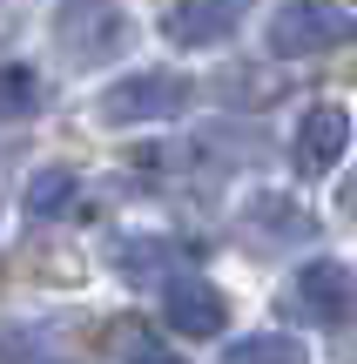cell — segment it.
Listing matches in <instances>:
<instances>
[{
    "label": "cell",
    "instance_id": "6da1fadb",
    "mask_svg": "<svg viewBox=\"0 0 357 364\" xmlns=\"http://www.w3.org/2000/svg\"><path fill=\"white\" fill-rule=\"evenodd\" d=\"M357 34V21L337 0H283L277 14H270L263 41L277 61H317V54H337L344 41Z\"/></svg>",
    "mask_w": 357,
    "mask_h": 364
},
{
    "label": "cell",
    "instance_id": "7a4b0ae2",
    "mask_svg": "<svg viewBox=\"0 0 357 364\" xmlns=\"http://www.w3.org/2000/svg\"><path fill=\"white\" fill-rule=\"evenodd\" d=\"M128 41H135V27H128V14H121V0H61V7H54V48L75 68L115 61Z\"/></svg>",
    "mask_w": 357,
    "mask_h": 364
},
{
    "label": "cell",
    "instance_id": "3957f363",
    "mask_svg": "<svg viewBox=\"0 0 357 364\" xmlns=\"http://www.w3.org/2000/svg\"><path fill=\"white\" fill-rule=\"evenodd\" d=\"M189 108V81L169 75V68H142V75H121L115 88L101 95V122L115 129H142V122H175Z\"/></svg>",
    "mask_w": 357,
    "mask_h": 364
},
{
    "label": "cell",
    "instance_id": "277c9868",
    "mask_svg": "<svg viewBox=\"0 0 357 364\" xmlns=\"http://www.w3.org/2000/svg\"><path fill=\"white\" fill-rule=\"evenodd\" d=\"M344 311H351V270L337 257H317L290 277V317H304V324H344Z\"/></svg>",
    "mask_w": 357,
    "mask_h": 364
},
{
    "label": "cell",
    "instance_id": "5b68a950",
    "mask_svg": "<svg viewBox=\"0 0 357 364\" xmlns=\"http://www.w3.org/2000/svg\"><path fill=\"white\" fill-rule=\"evenodd\" d=\"M162 317H169V331H182V338H223L229 324V297L216 284H202V277H175V284H162Z\"/></svg>",
    "mask_w": 357,
    "mask_h": 364
},
{
    "label": "cell",
    "instance_id": "8992f818",
    "mask_svg": "<svg viewBox=\"0 0 357 364\" xmlns=\"http://www.w3.org/2000/svg\"><path fill=\"white\" fill-rule=\"evenodd\" d=\"M344 149H351V115H344V108H331V102L304 108L297 142H290V162H297V169H304V176H331L337 162H344Z\"/></svg>",
    "mask_w": 357,
    "mask_h": 364
},
{
    "label": "cell",
    "instance_id": "52a82bcc",
    "mask_svg": "<svg viewBox=\"0 0 357 364\" xmlns=\"http://www.w3.org/2000/svg\"><path fill=\"white\" fill-rule=\"evenodd\" d=\"M236 21H243V0H175L162 14V34L175 48H223L236 34Z\"/></svg>",
    "mask_w": 357,
    "mask_h": 364
},
{
    "label": "cell",
    "instance_id": "ba28073f",
    "mask_svg": "<svg viewBox=\"0 0 357 364\" xmlns=\"http://www.w3.org/2000/svg\"><path fill=\"white\" fill-rule=\"evenodd\" d=\"M243 223H250L256 236H270V243H310V236H317L310 209L297 203V196H283V189H256L250 203H243Z\"/></svg>",
    "mask_w": 357,
    "mask_h": 364
},
{
    "label": "cell",
    "instance_id": "9c48e42d",
    "mask_svg": "<svg viewBox=\"0 0 357 364\" xmlns=\"http://www.w3.org/2000/svg\"><path fill=\"white\" fill-rule=\"evenodd\" d=\"M121 277H135V284H175L182 277V243H162V236H128V243L115 250Z\"/></svg>",
    "mask_w": 357,
    "mask_h": 364
},
{
    "label": "cell",
    "instance_id": "30bf717a",
    "mask_svg": "<svg viewBox=\"0 0 357 364\" xmlns=\"http://www.w3.org/2000/svg\"><path fill=\"white\" fill-rule=\"evenodd\" d=\"M81 203V176L75 169H34V182H27V216L54 223V216H75Z\"/></svg>",
    "mask_w": 357,
    "mask_h": 364
},
{
    "label": "cell",
    "instance_id": "8fae6325",
    "mask_svg": "<svg viewBox=\"0 0 357 364\" xmlns=\"http://www.w3.org/2000/svg\"><path fill=\"white\" fill-rule=\"evenodd\" d=\"M229 364H310V358H304V344L283 338V331H256V338L229 344Z\"/></svg>",
    "mask_w": 357,
    "mask_h": 364
},
{
    "label": "cell",
    "instance_id": "7c38bea8",
    "mask_svg": "<svg viewBox=\"0 0 357 364\" xmlns=\"http://www.w3.org/2000/svg\"><path fill=\"white\" fill-rule=\"evenodd\" d=\"M34 108H40V75L7 61L0 68V115H34Z\"/></svg>",
    "mask_w": 357,
    "mask_h": 364
},
{
    "label": "cell",
    "instance_id": "4fadbf2b",
    "mask_svg": "<svg viewBox=\"0 0 357 364\" xmlns=\"http://www.w3.org/2000/svg\"><path fill=\"white\" fill-rule=\"evenodd\" d=\"M128 364H182V358L169 344H155V338H128Z\"/></svg>",
    "mask_w": 357,
    "mask_h": 364
},
{
    "label": "cell",
    "instance_id": "5bb4252c",
    "mask_svg": "<svg viewBox=\"0 0 357 364\" xmlns=\"http://www.w3.org/2000/svg\"><path fill=\"white\" fill-rule=\"evenodd\" d=\"M223 95H229V102H270L277 88H270V81H250V75H229V81H223Z\"/></svg>",
    "mask_w": 357,
    "mask_h": 364
},
{
    "label": "cell",
    "instance_id": "9a60e30c",
    "mask_svg": "<svg viewBox=\"0 0 357 364\" xmlns=\"http://www.w3.org/2000/svg\"><path fill=\"white\" fill-rule=\"evenodd\" d=\"M344 209H351V216H357V182H351V189H344Z\"/></svg>",
    "mask_w": 357,
    "mask_h": 364
}]
</instances>
